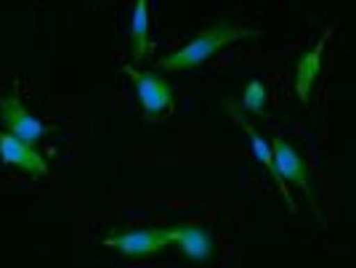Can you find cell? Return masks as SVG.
I'll return each instance as SVG.
<instances>
[{
	"mask_svg": "<svg viewBox=\"0 0 356 268\" xmlns=\"http://www.w3.org/2000/svg\"><path fill=\"white\" fill-rule=\"evenodd\" d=\"M271 149H274L277 173H280V178H282L284 186H287V189H290V186H298V189H303L309 196H314L312 176H309L306 165L300 160V154H298L284 138H274V141H271Z\"/></svg>",
	"mask_w": 356,
	"mask_h": 268,
	"instance_id": "obj_7",
	"label": "cell"
},
{
	"mask_svg": "<svg viewBox=\"0 0 356 268\" xmlns=\"http://www.w3.org/2000/svg\"><path fill=\"white\" fill-rule=\"evenodd\" d=\"M170 244H176L192 263H208L216 253V239L200 224L170 226Z\"/></svg>",
	"mask_w": 356,
	"mask_h": 268,
	"instance_id": "obj_6",
	"label": "cell"
},
{
	"mask_svg": "<svg viewBox=\"0 0 356 268\" xmlns=\"http://www.w3.org/2000/svg\"><path fill=\"white\" fill-rule=\"evenodd\" d=\"M131 53L136 61L149 56V8L147 0H136L131 19Z\"/></svg>",
	"mask_w": 356,
	"mask_h": 268,
	"instance_id": "obj_10",
	"label": "cell"
},
{
	"mask_svg": "<svg viewBox=\"0 0 356 268\" xmlns=\"http://www.w3.org/2000/svg\"><path fill=\"white\" fill-rule=\"evenodd\" d=\"M122 69L134 80L136 93H138V104H141V112H144V117L149 122H160V119L173 115L176 88L163 72H157V69H152V72L136 69V64H125Z\"/></svg>",
	"mask_w": 356,
	"mask_h": 268,
	"instance_id": "obj_2",
	"label": "cell"
},
{
	"mask_svg": "<svg viewBox=\"0 0 356 268\" xmlns=\"http://www.w3.org/2000/svg\"><path fill=\"white\" fill-rule=\"evenodd\" d=\"M332 30H327L316 43H314L312 51H306L300 59H298L296 67V93L300 99V104H309L312 101V88L316 83V77L322 72V51H325L327 40H330Z\"/></svg>",
	"mask_w": 356,
	"mask_h": 268,
	"instance_id": "obj_9",
	"label": "cell"
},
{
	"mask_svg": "<svg viewBox=\"0 0 356 268\" xmlns=\"http://www.w3.org/2000/svg\"><path fill=\"white\" fill-rule=\"evenodd\" d=\"M266 101H268L266 85L261 80H250L245 93H242V109L250 112L252 117H264L266 115Z\"/></svg>",
	"mask_w": 356,
	"mask_h": 268,
	"instance_id": "obj_11",
	"label": "cell"
},
{
	"mask_svg": "<svg viewBox=\"0 0 356 268\" xmlns=\"http://www.w3.org/2000/svg\"><path fill=\"white\" fill-rule=\"evenodd\" d=\"M226 109H229V115H232V119L237 122L239 128L248 133V141H250V149H252V157L258 160V162L266 167L268 173H271V178L277 181V186H280V192H282L284 202H287V210L290 212H296V199L290 196V189L282 183V178H280V173H277V162H274V149H271V144H268L264 135L258 133L255 128H252L248 119L242 117V109L239 106H234V101H226Z\"/></svg>",
	"mask_w": 356,
	"mask_h": 268,
	"instance_id": "obj_5",
	"label": "cell"
},
{
	"mask_svg": "<svg viewBox=\"0 0 356 268\" xmlns=\"http://www.w3.org/2000/svg\"><path fill=\"white\" fill-rule=\"evenodd\" d=\"M0 162L11 165V167H19L30 176H45L48 173V165L45 160L35 151V146L19 141L16 135L0 131Z\"/></svg>",
	"mask_w": 356,
	"mask_h": 268,
	"instance_id": "obj_8",
	"label": "cell"
},
{
	"mask_svg": "<svg viewBox=\"0 0 356 268\" xmlns=\"http://www.w3.org/2000/svg\"><path fill=\"white\" fill-rule=\"evenodd\" d=\"M252 35H258V30H252V27H237V24L205 27L189 45H184L181 51H173V53H168L163 59H157V67L165 69V72H186V69L200 67L202 61H208L213 53H218L229 43L242 40V37H252Z\"/></svg>",
	"mask_w": 356,
	"mask_h": 268,
	"instance_id": "obj_1",
	"label": "cell"
},
{
	"mask_svg": "<svg viewBox=\"0 0 356 268\" xmlns=\"http://www.w3.org/2000/svg\"><path fill=\"white\" fill-rule=\"evenodd\" d=\"M0 125L6 128V133L16 135L30 146H38L45 135V125L35 115H30V109L22 104L16 93L0 99Z\"/></svg>",
	"mask_w": 356,
	"mask_h": 268,
	"instance_id": "obj_4",
	"label": "cell"
},
{
	"mask_svg": "<svg viewBox=\"0 0 356 268\" xmlns=\"http://www.w3.org/2000/svg\"><path fill=\"white\" fill-rule=\"evenodd\" d=\"M104 244L131 258H147L170 244V226L163 228H138V231H112L104 237Z\"/></svg>",
	"mask_w": 356,
	"mask_h": 268,
	"instance_id": "obj_3",
	"label": "cell"
}]
</instances>
